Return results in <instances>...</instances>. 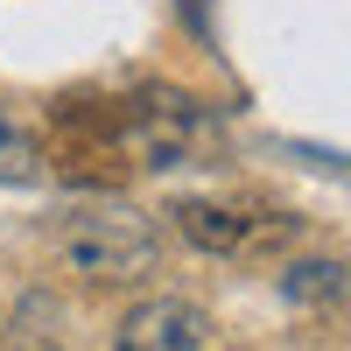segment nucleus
<instances>
[{
	"label": "nucleus",
	"instance_id": "f257e3e1",
	"mask_svg": "<svg viewBox=\"0 0 351 351\" xmlns=\"http://www.w3.org/2000/svg\"><path fill=\"white\" fill-rule=\"evenodd\" d=\"M56 260L92 288H134L162 267V232L127 204H77L56 218Z\"/></svg>",
	"mask_w": 351,
	"mask_h": 351
},
{
	"label": "nucleus",
	"instance_id": "f03ea898",
	"mask_svg": "<svg viewBox=\"0 0 351 351\" xmlns=\"http://www.w3.org/2000/svg\"><path fill=\"white\" fill-rule=\"evenodd\" d=\"M120 141L134 169H197L218 155V120L176 84H141L120 99Z\"/></svg>",
	"mask_w": 351,
	"mask_h": 351
},
{
	"label": "nucleus",
	"instance_id": "7ed1b4c3",
	"mask_svg": "<svg viewBox=\"0 0 351 351\" xmlns=\"http://www.w3.org/2000/svg\"><path fill=\"white\" fill-rule=\"evenodd\" d=\"M169 218L197 253H218V260H267L295 239L288 211H253V204H225V197H183L169 204Z\"/></svg>",
	"mask_w": 351,
	"mask_h": 351
},
{
	"label": "nucleus",
	"instance_id": "20e7f679",
	"mask_svg": "<svg viewBox=\"0 0 351 351\" xmlns=\"http://www.w3.org/2000/svg\"><path fill=\"white\" fill-rule=\"evenodd\" d=\"M56 141H49V162L71 176V183H99L112 190L120 176L134 169L127 162V141H120V106L106 99H56Z\"/></svg>",
	"mask_w": 351,
	"mask_h": 351
},
{
	"label": "nucleus",
	"instance_id": "39448f33",
	"mask_svg": "<svg viewBox=\"0 0 351 351\" xmlns=\"http://www.w3.org/2000/svg\"><path fill=\"white\" fill-rule=\"evenodd\" d=\"M204 309L183 302V295H148L120 316V330H112V351H197L204 344Z\"/></svg>",
	"mask_w": 351,
	"mask_h": 351
},
{
	"label": "nucleus",
	"instance_id": "423d86ee",
	"mask_svg": "<svg viewBox=\"0 0 351 351\" xmlns=\"http://www.w3.org/2000/svg\"><path fill=\"white\" fill-rule=\"evenodd\" d=\"M49 176V148H43V134L21 120V112L0 106V190H28V183H43Z\"/></svg>",
	"mask_w": 351,
	"mask_h": 351
},
{
	"label": "nucleus",
	"instance_id": "0eeeda50",
	"mask_svg": "<svg viewBox=\"0 0 351 351\" xmlns=\"http://www.w3.org/2000/svg\"><path fill=\"white\" fill-rule=\"evenodd\" d=\"M281 295L295 309H330V302L351 295V267L344 260H295V267L281 274Z\"/></svg>",
	"mask_w": 351,
	"mask_h": 351
},
{
	"label": "nucleus",
	"instance_id": "6e6552de",
	"mask_svg": "<svg viewBox=\"0 0 351 351\" xmlns=\"http://www.w3.org/2000/svg\"><path fill=\"white\" fill-rule=\"evenodd\" d=\"M0 351H64V344H56L43 324H28V316H21L14 330H0Z\"/></svg>",
	"mask_w": 351,
	"mask_h": 351
}]
</instances>
